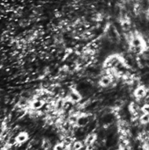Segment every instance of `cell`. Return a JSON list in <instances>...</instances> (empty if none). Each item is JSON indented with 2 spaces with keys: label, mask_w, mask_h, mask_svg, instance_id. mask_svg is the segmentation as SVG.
<instances>
[{
  "label": "cell",
  "mask_w": 149,
  "mask_h": 150,
  "mask_svg": "<svg viewBox=\"0 0 149 150\" xmlns=\"http://www.w3.org/2000/svg\"><path fill=\"white\" fill-rule=\"evenodd\" d=\"M141 122L142 124H148L149 123V114L148 113H144L141 116Z\"/></svg>",
  "instance_id": "cell-10"
},
{
  "label": "cell",
  "mask_w": 149,
  "mask_h": 150,
  "mask_svg": "<svg viewBox=\"0 0 149 150\" xmlns=\"http://www.w3.org/2000/svg\"><path fill=\"white\" fill-rule=\"evenodd\" d=\"M96 140H97V136H96V134H89L87 137H86V139H85V146H88V145H94V143H95V142H96Z\"/></svg>",
  "instance_id": "cell-5"
},
{
  "label": "cell",
  "mask_w": 149,
  "mask_h": 150,
  "mask_svg": "<svg viewBox=\"0 0 149 150\" xmlns=\"http://www.w3.org/2000/svg\"><path fill=\"white\" fill-rule=\"evenodd\" d=\"M147 95V90L144 86H139L134 91V96L138 98H142Z\"/></svg>",
  "instance_id": "cell-3"
},
{
  "label": "cell",
  "mask_w": 149,
  "mask_h": 150,
  "mask_svg": "<svg viewBox=\"0 0 149 150\" xmlns=\"http://www.w3.org/2000/svg\"><path fill=\"white\" fill-rule=\"evenodd\" d=\"M83 148V144L82 142H75L72 144V147L70 148L72 150H81Z\"/></svg>",
  "instance_id": "cell-9"
},
{
  "label": "cell",
  "mask_w": 149,
  "mask_h": 150,
  "mask_svg": "<svg viewBox=\"0 0 149 150\" xmlns=\"http://www.w3.org/2000/svg\"><path fill=\"white\" fill-rule=\"evenodd\" d=\"M111 83H112V77L109 76H105L102 77L101 80H100V84L103 87H106V86L110 85Z\"/></svg>",
  "instance_id": "cell-7"
},
{
  "label": "cell",
  "mask_w": 149,
  "mask_h": 150,
  "mask_svg": "<svg viewBox=\"0 0 149 150\" xmlns=\"http://www.w3.org/2000/svg\"><path fill=\"white\" fill-rule=\"evenodd\" d=\"M66 146L61 142V143H58V144H56L55 146H54V150H65L66 149Z\"/></svg>",
  "instance_id": "cell-11"
},
{
  "label": "cell",
  "mask_w": 149,
  "mask_h": 150,
  "mask_svg": "<svg viewBox=\"0 0 149 150\" xmlns=\"http://www.w3.org/2000/svg\"><path fill=\"white\" fill-rule=\"evenodd\" d=\"M81 95L76 92V91H72L69 95V99L73 102V103H76V102H79L81 100Z\"/></svg>",
  "instance_id": "cell-6"
},
{
  "label": "cell",
  "mask_w": 149,
  "mask_h": 150,
  "mask_svg": "<svg viewBox=\"0 0 149 150\" xmlns=\"http://www.w3.org/2000/svg\"><path fill=\"white\" fill-rule=\"evenodd\" d=\"M27 139H28V134L26 133H20L15 138V141L18 143H24L27 141Z\"/></svg>",
  "instance_id": "cell-4"
},
{
  "label": "cell",
  "mask_w": 149,
  "mask_h": 150,
  "mask_svg": "<svg viewBox=\"0 0 149 150\" xmlns=\"http://www.w3.org/2000/svg\"><path fill=\"white\" fill-rule=\"evenodd\" d=\"M141 111H142L144 113H148L149 114V105L148 104H146V105H143V107H142V109H141Z\"/></svg>",
  "instance_id": "cell-13"
},
{
  "label": "cell",
  "mask_w": 149,
  "mask_h": 150,
  "mask_svg": "<svg viewBox=\"0 0 149 150\" xmlns=\"http://www.w3.org/2000/svg\"><path fill=\"white\" fill-rule=\"evenodd\" d=\"M119 61L120 58H119L118 55H112L108 57L105 62V67L106 69H113V67H115L119 62Z\"/></svg>",
  "instance_id": "cell-1"
},
{
  "label": "cell",
  "mask_w": 149,
  "mask_h": 150,
  "mask_svg": "<svg viewBox=\"0 0 149 150\" xmlns=\"http://www.w3.org/2000/svg\"><path fill=\"white\" fill-rule=\"evenodd\" d=\"M42 106H43V102H42V100H40V99L35 100V101L32 104V107L34 110H39V109H40Z\"/></svg>",
  "instance_id": "cell-8"
},
{
  "label": "cell",
  "mask_w": 149,
  "mask_h": 150,
  "mask_svg": "<svg viewBox=\"0 0 149 150\" xmlns=\"http://www.w3.org/2000/svg\"><path fill=\"white\" fill-rule=\"evenodd\" d=\"M148 13H149V8H148Z\"/></svg>",
  "instance_id": "cell-14"
},
{
  "label": "cell",
  "mask_w": 149,
  "mask_h": 150,
  "mask_svg": "<svg viewBox=\"0 0 149 150\" xmlns=\"http://www.w3.org/2000/svg\"><path fill=\"white\" fill-rule=\"evenodd\" d=\"M51 147V143L48 141H44L42 142V149L45 150L49 149V148Z\"/></svg>",
  "instance_id": "cell-12"
},
{
  "label": "cell",
  "mask_w": 149,
  "mask_h": 150,
  "mask_svg": "<svg viewBox=\"0 0 149 150\" xmlns=\"http://www.w3.org/2000/svg\"><path fill=\"white\" fill-rule=\"evenodd\" d=\"M89 122H90V119H89L88 115H81L78 117V120H77L76 125L80 127H83L87 126Z\"/></svg>",
  "instance_id": "cell-2"
}]
</instances>
